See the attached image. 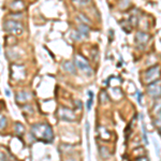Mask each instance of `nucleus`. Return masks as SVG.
I'll return each instance as SVG.
<instances>
[{
    "instance_id": "423d86ee",
    "label": "nucleus",
    "mask_w": 161,
    "mask_h": 161,
    "mask_svg": "<svg viewBox=\"0 0 161 161\" xmlns=\"http://www.w3.org/2000/svg\"><path fill=\"white\" fill-rule=\"evenodd\" d=\"M58 116H59L60 119L67 120V121H73V120L76 119L74 112L68 108H60L59 111H58Z\"/></svg>"
},
{
    "instance_id": "6e6552de",
    "label": "nucleus",
    "mask_w": 161,
    "mask_h": 161,
    "mask_svg": "<svg viewBox=\"0 0 161 161\" xmlns=\"http://www.w3.org/2000/svg\"><path fill=\"white\" fill-rule=\"evenodd\" d=\"M10 9L13 10V11H22V10L25 9V3L23 0H14L11 5H10Z\"/></svg>"
},
{
    "instance_id": "dca6fc26",
    "label": "nucleus",
    "mask_w": 161,
    "mask_h": 161,
    "mask_svg": "<svg viewBox=\"0 0 161 161\" xmlns=\"http://www.w3.org/2000/svg\"><path fill=\"white\" fill-rule=\"evenodd\" d=\"M5 159H7L5 155L2 152H0V161H5Z\"/></svg>"
},
{
    "instance_id": "20e7f679",
    "label": "nucleus",
    "mask_w": 161,
    "mask_h": 161,
    "mask_svg": "<svg viewBox=\"0 0 161 161\" xmlns=\"http://www.w3.org/2000/svg\"><path fill=\"white\" fill-rule=\"evenodd\" d=\"M74 65L75 67L79 68L81 71H83V72L87 73L88 75H92V68H90V66H89L88 61H87L86 59H85L83 56H81L79 54H77V55L74 56Z\"/></svg>"
},
{
    "instance_id": "f3484780",
    "label": "nucleus",
    "mask_w": 161,
    "mask_h": 161,
    "mask_svg": "<svg viewBox=\"0 0 161 161\" xmlns=\"http://www.w3.org/2000/svg\"><path fill=\"white\" fill-rule=\"evenodd\" d=\"M5 96H7V97L11 96V92H10V90H8V89H5Z\"/></svg>"
},
{
    "instance_id": "39448f33",
    "label": "nucleus",
    "mask_w": 161,
    "mask_h": 161,
    "mask_svg": "<svg viewBox=\"0 0 161 161\" xmlns=\"http://www.w3.org/2000/svg\"><path fill=\"white\" fill-rule=\"evenodd\" d=\"M161 72H160V68L158 66L152 67L150 69H148L145 73V83H154L156 82L157 79L160 77Z\"/></svg>"
},
{
    "instance_id": "9d476101",
    "label": "nucleus",
    "mask_w": 161,
    "mask_h": 161,
    "mask_svg": "<svg viewBox=\"0 0 161 161\" xmlns=\"http://www.w3.org/2000/svg\"><path fill=\"white\" fill-rule=\"evenodd\" d=\"M137 41L139 42V43H146L147 41H148V34H143V32H139V34H137Z\"/></svg>"
},
{
    "instance_id": "f257e3e1",
    "label": "nucleus",
    "mask_w": 161,
    "mask_h": 161,
    "mask_svg": "<svg viewBox=\"0 0 161 161\" xmlns=\"http://www.w3.org/2000/svg\"><path fill=\"white\" fill-rule=\"evenodd\" d=\"M31 134L38 141L51 143L54 140L53 129L47 124H36L31 127Z\"/></svg>"
},
{
    "instance_id": "f03ea898",
    "label": "nucleus",
    "mask_w": 161,
    "mask_h": 161,
    "mask_svg": "<svg viewBox=\"0 0 161 161\" xmlns=\"http://www.w3.org/2000/svg\"><path fill=\"white\" fill-rule=\"evenodd\" d=\"M3 29L5 31L9 32V34H22L24 31V26H23L18 21H15V19H9V21H5L3 23Z\"/></svg>"
},
{
    "instance_id": "a211bd4d",
    "label": "nucleus",
    "mask_w": 161,
    "mask_h": 161,
    "mask_svg": "<svg viewBox=\"0 0 161 161\" xmlns=\"http://www.w3.org/2000/svg\"><path fill=\"white\" fill-rule=\"evenodd\" d=\"M67 161H75V160H74V159H72V158H70L69 160H67Z\"/></svg>"
},
{
    "instance_id": "ddd939ff",
    "label": "nucleus",
    "mask_w": 161,
    "mask_h": 161,
    "mask_svg": "<svg viewBox=\"0 0 161 161\" xmlns=\"http://www.w3.org/2000/svg\"><path fill=\"white\" fill-rule=\"evenodd\" d=\"M72 1L74 5H79V7H84L90 2V0H72Z\"/></svg>"
},
{
    "instance_id": "f8f14e48",
    "label": "nucleus",
    "mask_w": 161,
    "mask_h": 161,
    "mask_svg": "<svg viewBox=\"0 0 161 161\" xmlns=\"http://www.w3.org/2000/svg\"><path fill=\"white\" fill-rule=\"evenodd\" d=\"M14 129H15V132H16V134L22 135L23 133H24V126H23L22 124L16 123V124H15Z\"/></svg>"
},
{
    "instance_id": "4468645a",
    "label": "nucleus",
    "mask_w": 161,
    "mask_h": 161,
    "mask_svg": "<svg viewBox=\"0 0 161 161\" xmlns=\"http://www.w3.org/2000/svg\"><path fill=\"white\" fill-rule=\"evenodd\" d=\"M7 123H8L7 118H5L3 115H1V114H0V131H1V130H3L5 127H7Z\"/></svg>"
},
{
    "instance_id": "7ed1b4c3",
    "label": "nucleus",
    "mask_w": 161,
    "mask_h": 161,
    "mask_svg": "<svg viewBox=\"0 0 161 161\" xmlns=\"http://www.w3.org/2000/svg\"><path fill=\"white\" fill-rule=\"evenodd\" d=\"M10 71H11V77L14 79L15 82L23 81V79L26 77V70H25V68L21 65H17V63L12 65Z\"/></svg>"
},
{
    "instance_id": "2eb2a0df",
    "label": "nucleus",
    "mask_w": 161,
    "mask_h": 161,
    "mask_svg": "<svg viewBox=\"0 0 161 161\" xmlns=\"http://www.w3.org/2000/svg\"><path fill=\"white\" fill-rule=\"evenodd\" d=\"M79 31L81 32V34H83L84 36H88V31H89V29H88V27L87 26H81L79 27Z\"/></svg>"
},
{
    "instance_id": "1a4fd4ad",
    "label": "nucleus",
    "mask_w": 161,
    "mask_h": 161,
    "mask_svg": "<svg viewBox=\"0 0 161 161\" xmlns=\"http://www.w3.org/2000/svg\"><path fill=\"white\" fill-rule=\"evenodd\" d=\"M31 98V95L29 92H22L16 94V102H19V103H24V102H27L28 100H30Z\"/></svg>"
},
{
    "instance_id": "0eeeda50",
    "label": "nucleus",
    "mask_w": 161,
    "mask_h": 161,
    "mask_svg": "<svg viewBox=\"0 0 161 161\" xmlns=\"http://www.w3.org/2000/svg\"><path fill=\"white\" fill-rule=\"evenodd\" d=\"M147 92H148L153 98H158V97L161 96V85L153 83L152 85H149V86L147 87Z\"/></svg>"
},
{
    "instance_id": "9b49d317",
    "label": "nucleus",
    "mask_w": 161,
    "mask_h": 161,
    "mask_svg": "<svg viewBox=\"0 0 161 161\" xmlns=\"http://www.w3.org/2000/svg\"><path fill=\"white\" fill-rule=\"evenodd\" d=\"M63 69H65L67 72L72 73V74H74L75 73V66L73 65L72 63H69V61H67V63H63Z\"/></svg>"
}]
</instances>
